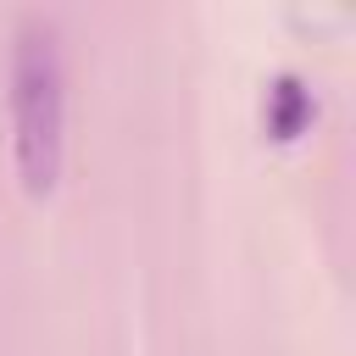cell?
<instances>
[{
  "instance_id": "obj_1",
  "label": "cell",
  "mask_w": 356,
  "mask_h": 356,
  "mask_svg": "<svg viewBox=\"0 0 356 356\" xmlns=\"http://www.w3.org/2000/svg\"><path fill=\"white\" fill-rule=\"evenodd\" d=\"M11 161L28 195H50L61 178V128H67V67L61 28L44 11H28L11 33Z\"/></svg>"
},
{
  "instance_id": "obj_2",
  "label": "cell",
  "mask_w": 356,
  "mask_h": 356,
  "mask_svg": "<svg viewBox=\"0 0 356 356\" xmlns=\"http://www.w3.org/2000/svg\"><path fill=\"white\" fill-rule=\"evenodd\" d=\"M312 111H317V100H312V89H306L300 72H278L267 83V95H261V122H267L273 139H295L312 122Z\"/></svg>"
}]
</instances>
